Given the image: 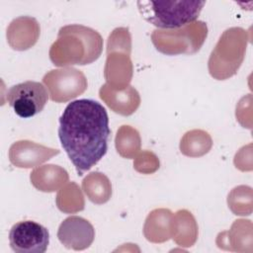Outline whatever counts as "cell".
I'll list each match as a JSON object with an SVG mask.
<instances>
[{"label":"cell","instance_id":"obj_1","mask_svg":"<svg viewBox=\"0 0 253 253\" xmlns=\"http://www.w3.org/2000/svg\"><path fill=\"white\" fill-rule=\"evenodd\" d=\"M110 133L106 109L91 99L69 103L59 118L61 146L80 176L107 153Z\"/></svg>","mask_w":253,"mask_h":253},{"label":"cell","instance_id":"obj_2","mask_svg":"<svg viewBox=\"0 0 253 253\" xmlns=\"http://www.w3.org/2000/svg\"><path fill=\"white\" fill-rule=\"evenodd\" d=\"M103 39L97 31L81 25L62 27L49 49V58L56 66L85 65L102 53Z\"/></svg>","mask_w":253,"mask_h":253},{"label":"cell","instance_id":"obj_3","mask_svg":"<svg viewBox=\"0 0 253 253\" xmlns=\"http://www.w3.org/2000/svg\"><path fill=\"white\" fill-rule=\"evenodd\" d=\"M205 1H137L141 17L159 30H174L197 21Z\"/></svg>","mask_w":253,"mask_h":253},{"label":"cell","instance_id":"obj_4","mask_svg":"<svg viewBox=\"0 0 253 253\" xmlns=\"http://www.w3.org/2000/svg\"><path fill=\"white\" fill-rule=\"evenodd\" d=\"M246 42V33L243 29L226 30L211 54L209 60L211 75L223 80L235 74L243 60Z\"/></svg>","mask_w":253,"mask_h":253},{"label":"cell","instance_id":"obj_5","mask_svg":"<svg viewBox=\"0 0 253 253\" xmlns=\"http://www.w3.org/2000/svg\"><path fill=\"white\" fill-rule=\"evenodd\" d=\"M208 35L206 23L196 21L179 29L155 30L151 41L156 49L164 54H192L202 47Z\"/></svg>","mask_w":253,"mask_h":253},{"label":"cell","instance_id":"obj_6","mask_svg":"<svg viewBox=\"0 0 253 253\" xmlns=\"http://www.w3.org/2000/svg\"><path fill=\"white\" fill-rule=\"evenodd\" d=\"M6 99L19 117L31 118L43 110L48 93L42 83L25 81L12 86L7 92Z\"/></svg>","mask_w":253,"mask_h":253},{"label":"cell","instance_id":"obj_7","mask_svg":"<svg viewBox=\"0 0 253 253\" xmlns=\"http://www.w3.org/2000/svg\"><path fill=\"white\" fill-rule=\"evenodd\" d=\"M42 82L48 90L50 99L57 103L76 98L87 89L85 75L72 67L50 70L43 76Z\"/></svg>","mask_w":253,"mask_h":253},{"label":"cell","instance_id":"obj_8","mask_svg":"<svg viewBox=\"0 0 253 253\" xmlns=\"http://www.w3.org/2000/svg\"><path fill=\"white\" fill-rule=\"evenodd\" d=\"M12 250L18 253H43L49 243L48 230L33 220L15 223L9 232Z\"/></svg>","mask_w":253,"mask_h":253},{"label":"cell","instance_id":"obj_9","mask_svg":"<svg viewBox=\"0 0 253 253\" xmlns=\"http://www.w3.org/2000/svg\"><path fill=\"white\" fill-rule=\"evenodd\" d=\"M57 237L66 248L83 250L92 244L95 237V229L87 219L71 215L60 223Z\"/></svg>","mask_w":253,"mask_h":253},{"label":"cell","instance_id":"obj_10","mask_svg":"<svg viewBox=\"0 0 253 253\" xmlns=\"http://www.w3.org/2000/svg\"><path fill=\"white\" fill-rule=\"evenodd\" d=\"M59 153L58 149L46 147L30 140H19L9 149L10 162L19 168L38 166Z\"/></svg>","mask_w":253,"mask_h":253},{"label":"cell","instance_id":"obj_11","mask_svg":"<svg viewBox=\"0 0 253 253\" xmlns=\"http://www.w3.org/2000/svg\"><path fill=\"white\" fill-rule=\"evenodd\" d=\"M108 56L105 65V78L108 85L117 90L128 86L132 76V64L129 58L130 51L123 49L107 50Z\"/></svg>","mask_w":253,"mask_h":253},{"label":"cell","instance_id":"obj_12","mask_svg":"<svg viewBox=\"0 0 253 253\" xmlns=\"http://www.w3.org/2000/svg\"><path fill=\"white\" fill-rule=\"evenodd\" d=\"M40 37V25L35 18L22 16L14 19L7 28V41L16 50L32 47Z\"/></svg>","mask_w":253,"mask_h":253},{"label":"cell","instance_id":"obj_13","mask_svg":"<svg viewBox=\"0 0 253 253\" xmlns=\"http://www.w3.org/2000/svg\"><path fill=\"white\" fill-rule=\"evenodd\" d=\"M100 98L116 113L129 116L135 112L140 104L138 92L131 86L123 90H117L105 84L101 87Z\"/></svg>","mask_w":253,"mask_h":253},{"label":"cell","instance_id":"obj_14","mask_svg":"<svg viewBox=\"0 0 253 253\" xmlns=\"http://www.w3.org/2000/svg\"><path fill=\"white\" fill-rule=\"evenodd\" d=\"M30 178L34 187L39 191L54 192L68 181V174L57 165L47 164L36 168Z\"/></svg>","mask_w":253,"mask_h":253},{"label":"cell","instance_id":"obj_15","mask_svg":"<svg viewBox=\"0 0 253 253\" xmlns=\"http://www.w3.org/2000/svg\"><path fill=\"white\" fill-rule=\"evenodd\" d=\"M173 214L169 210L159 209L152 211L144 224L146 238L153 242H162L171 235Z\"/></svg>","mask_w":253,"mask_h":253},{"label":"cell","instance_id":"obj_16","mask_svg":"<svg viewBox=\"0 0 253 253\" xmlns=\"http://www.w3.org/2000/svg\"><path fill=\"white\" fill-rule=\"evenodd\" d=\"M82 188L89 200L95 204H104L112 195L109 179L99 172L90 173L82 182Z\"/></svg>","mask_w":253,"mask_h":253},{"label":"cell","instance_id":"obj_17","mask_svg":"<svg viewBox=\"0 0 253 253\" xmlns=\"http://www.w3.org/2000/svg\"><path fill=\"white\" fill-rule=\"evenodd\" d=\"M211 147L210 134L201 129L188 131L180 142V150L183 154L191 157L202 156L209 152Z\"/></svg>","mask_w":253,"mask_h":253},{"label":"cell","instance_id":"obj_18","mask_svg":"<svg viewBox=\"0 0 253 253\" xmlns=\"http://www.w3.org/2000/svg\"><path fill=\"white\" fill-rule=\"evenodd\" d=\"M173 239L180 244L182 236H187L189 245L191 246L197 236V224L194 216L188 211L182 210L176 212L172 218Z\"/></svg>","mask_w":253,"mask_h":253},{"label":"cell","instance_id":"obj_19","mask_svg":"<svg viewBox=\"0 0 253 253\" xmlns=\"http://www.w3.org/2000/svg\"><path fill=\"white\" fill-rule=\"evenodd\" d=\"M118 152L126 158H132L140 149V137L136 129L129 126H123L116 136Z\"/></svg>","mask_w":253,"mask_h":253},{"label":"cell","instance_id":"obj_20","mask_svg":"<svg viewBox=\"0 0 253 253\" xmlns=\"http://www.w3.org/2000/svg\"><path fill=\"white\" fill-rule=\"evenodd\" d=\"M57 208L64 212H76L84 209V199L79 187L75 183H69L62 188L56 197Z\"/></svg>","mask_w":253,"mask_h":253},{"label":"cell","instance_id":"obj_21","mask_svg":"<svg viewBox=\"0 0 253 253\" xmlns=\"http://www.w3.org/2000/svg\"><path fill=\"white\" fill-rule=\"evenodd\" d=\"M134 168L140 173H152L159 168L157 157L149 151H143L134 161Z\"/></svg>","mask_w":253,"mask_h":253},{"label":"cell","instance_id":"obj_22","mask_svg":"<svg viewBox=\"0 0 253 253\" xmlns=\"http://www.w3.org/2000/svg\"><path fill=\"white\" fill-rule=\"evenodd\" d=\"M245 189L244 186L237 187L228 195V206L234 214H247L245 211Z\"/></svg>","mask_w":253,"mask_h":253}]
</instances>
